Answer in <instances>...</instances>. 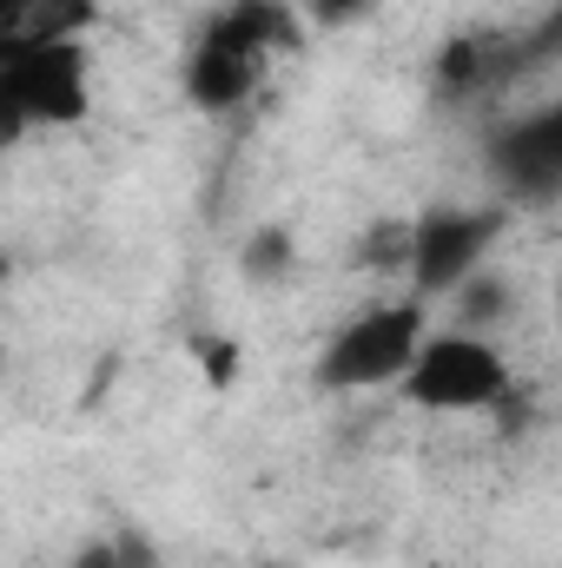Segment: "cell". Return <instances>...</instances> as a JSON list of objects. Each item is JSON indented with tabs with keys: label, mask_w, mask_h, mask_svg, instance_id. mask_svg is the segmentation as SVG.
<instances>
[{
	"label": "cell",
	"mask_w": 562,
	"mask_h": 568,
	"mask_svg": "<svg viewBox=\"0 0 562 568\" xmlns=\"http://www.w3.org/2000/svg\"><path fill=\"white\" fill-rule=\"evenodd\" d=\"M13 278V252H7V245H0V284Z\"/></svg>",
	"instance_id": "2e32d148"
},
{
	"label": "cell",
	"mask_w": 562,
	"mask_h": 568,
	"mask_svg": "<svg viewBox=\"0 0 562 568\" xmlns=\"http://www.w3.org/2000/svg\"><path fill=\"white\" fill-rule=\"evenodd\" d=\"M87 47L80 40H53L33 53H13L0 67V93L13 100V113L27 120V133L47 126H80L93 113V80H87Z\"/></svg>",
	"instance_id": "277c9868"
},
{
	"label": "cell",
	"mask_w": 562,
	"mask_h": 568,
	"mask_svg": "<svg viewBox=\"0 0 562 568\" xmlns=\"http://www.w3.org/2000/svg\"><path fill=\"white\" fill-rule=\"evenodd\" d=\"M93 20H100V0H0V67L53 40H87Z\"/></svg>",
	"instance_id": "ba28073f"
},
{
	"label": "cell",
	"mask_w": 562,
	"mask_h": 568,
	"mask_svg": "<svg viewBox=\"0 0 562 568\" xmlns=\"http://www.w3.org/2000/svg\"><path fill=\"white\" fill-rule=\"evenodd\" d=\"M456 297V317H450V331H470V337H483L496 317H510V284L490 278V272H470V278L450 291Z\"/></svg>",
	"instance_id": "30bf717a"
},
{
	"label": "cell",
	"mask_w": 562,
	"mask_h": 568,
	"mask_svg": "<svg viewBox=\"0 0 562 568\" xmlns=\"http://www.w3.org/2000/svg\"><path fill=\"white\" fill-rule=\"evenodd\" d=\"M199 27L219 33V40H232V47H245V53H259V60L298 47V7H284V0H225Z\"/></svg>",
	"instance_id": "9c48e42d"
},
{
	"label": "cell",
	"mask_w": 562,
	"mask_h": 568,
	"mask_svg": "<svg viewBox=\"0 0 562 568\" xmlns=\"http://www.w3.org/2000/svg\"><path fill=\"white\" fill-rule=\"evenodd\" d=\"M490 185L503 192V212H550L562 199V106H543L530 120L496 126L483 145Z\"/></svg>",
	"instance_id": "5b68a950"
},
{
	"label": "cell",
	"mask_w": 562,
	"mask_h": 568,
	"mask_svg": "<svg viewBox=\"0 0 562 568\" xmlns=\"http://www.w3.org/2000/svg\"><path fill=\"white\" fill-rule=\"evenodd\" d=\"M550 47H556V27H543L536 40H523V33H456V40H443V53L430 67V87H436V100L470 106L483 93H503Z\"/></svg>",
	"instance_id": "8992f818"
},
{
	"label": "cell",
	"mask_w": 562,
	"mask_h": 568,
	"mask_svg": "<svg viewBox=\"0 0 562 568\" xmlns=\"http://www.w3.org/2000/svg\"><path fill=\"white\" fill-rule=\"evenodd\" d=\"M404 404L430 410V417H470V410H490L503 390H510V364L490 337H470V331H423L418 357L404 364Z\"/></svg>",
	"instance_id": "7a4b0ae2"
},
{
	"label": "cell",
	"mask_w": 562,
	"mask_h": 568,
	"mask_svg": "<svg viewBox=\"0 0 562 568\" xmlns=\"http://www.w3.org/2000/svg\"><path fill=\"white\" fill-rule=\"evenodd\" d=\"M179 87H185V100H192L199 113H239V106L265 87V60L199 27L192 53H185V67H179Z\"/></svg>",
	"instance_id": "52a82bcc"
},
{
	"label": "cell",
	"mask_w": 562,
	"mask_h": 568,
	"mask_svg": "<svg viewBox=\"0 0 562 568\" xmlns=\"http://www.w3.org/2000/svg\"><path fill=\"white\" fill-rule=\"evenodd\" d=\"M510 212L503 205H430L411 219V258H404V278L411 297H450L470 272H483V258L496 252Z\"/></svg>",
	"instance_id": "3957f363"
},
{
	"label": "cell",
	"mask_w": 562,
	"mask_h": 568,
	"mask_svg": "<svg viewBox=\"0 0 562 568\" xmlns=\"http://www.w3.org/2000/svg\"><path fill=\"white\" fill-rule=\"evenodd\" d=\"M404 258H411V219H378L358 245V265L384 278H404Z\"/></svg>",
	"instance_id": "7c38bea8"
},
{
	"label": "cell",
	"mask_w": 562,
	"mask_h": 568,
	"mask_svg": "<svg viewBox=\"0 0 562 568\" xmlns=\"http://www.w3.org/2000/svg\"><path fill=\"white\" fill-rule=\"evenodd\" d=\"M73 568H152V549L145 542H93V549H80Z\"/></svg>",
	"instance_id": "4fadbf2b"
},
{
	"label": "cell",
	"mask_w": 562,
	"mask_h": 568,
	"mask_svg": "<svg viewBox=\"0 0 562 568\" xmlns=\"http://www.w3.org/2000/svg\"><path fill=\"white\" fill-rule=\"evenodd\" d=\"M20 140H27V120H20V113H13V100L0 93V152H13Z\"/></svg>",
	"instance_id": "9a60e30c"
},
{
	"label": "cell",
	"mask_w": 562,
	"mask_h": 568,
	"mask_svg": "<svg viewBox=\"0 0 562 568\" xmlns=\"http://www.w3.org/2000/svg\"><path fill=\"white\" fill-rule=\"evenodd\" d=\"M291 265H298V245H291L284 225H259V232H245V245H239V272H245L252 284H284L291 278Z\"/></svg>",
	"instance_id": "8fae6325"
},
{
	"label": "cell",
	"mask_w": 562,
	"mask_h": 568,
	"mask_svg": "<svg viewBox=\"0 0 562 568\" xmlns=\"http://www.w3.org/2000/svg\"><path fill=\"white\" fill-rule=\"evenodd\" d=\"M423 344V304L418 297H398V304H371L358 311L351 324H338L311 364L318 390L331 397H351V390H384L404 377V364L418 357Z\"/></svg>",
	"instance_id": "6da1fadb"
},
{
	"label": "cell",
	"mask_w": 562,
	"mask_h": 568,
	"mask_svg": "<svg viewBox=\"0 0 562 568\" xmlns=\"http://www.w3.org/2000/svg\"><path fill=\"white\" fill-rule=\"evenodd\" d=\"M304 7H311V20H318V27H351V20H364V7H371V0H304Z\"/></svg>",
	"instance_id": "5bb4252c"
}]
</instances>
